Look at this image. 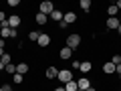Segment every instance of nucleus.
<instances>
[{"label":"nucleus","instance_id":"nucleus-38","mask_svg":"<svg viewBox=\"0 0 121 91\" xmlns=\"http://www.w3.org/2000/svg\"><path fill=\"white\" fill-rule=\"evenodd\" d=\"M0 91H4V89H2V87H0Z\"/></svg>","mask_w":121,"mask_h":91},{"label":"nucleus","instance_id":"nucleus-4","mask_svg":"<svg viewBox=\"0 0 121 91\" xmlns=\"http://www.w3.org/2000/svg\"><path fill=\"white\" fill-rule=\"evenodd\" d=\"M75 20H77V14H75V12H65V16H63V22H65L67 26L73 24Z\"/></svg>","mask_w":121,"mask_h":91},{"label":"nucleus","instance_id":"nucleus-11","mask_svg":"<svg viewBox=\"0 0 121 91\" xmlns=\"http://www.w3.org/2000/svg\"><path fill=\"white\" fill-rule=\"evenodd\" d=\"M103 73H107V75L115 73V65H113L111 61H109V63H105V65H103Z\"/></svg>","mask_w":121,"mask_h":91},{"label":"nucleus","instance_id":"nucleus-36","mask_svg":"<svg viewBox=\"0 0 121 91\" xmlns=\"http://www.w3.org/2000/svg\"><path fill=\"white\" fill-rule=\"evenodd\" d=\"M117 32H119V35H121V24H119V28H117Z\"/></svg>","mask_w":121,"mask_h":91},{"label":"nucleus","instance_id":"nucleus-19","mask_svg":"<svg viewBox=\"0 0 121 91\" xmlns=\"http://www.w3.org/2000/svg\"><path fill=\"white\" fill-rule=\"evenodd\" d=\"M4 71H6V73H10V75H14V73H16V65H14V63H8V65L4 67Z\"/></svg>","mask_w":121,"mask_h":91},{"label":"nucleus","instance_id":"nucleus-22","mask_svg":"<svg viewBox=\"0 0 121 91\" xmlns=\"http://www.w3.org/2000/svg\"><path fill=\"white\" fill-rule=\"evenodd\" d=\"M0 61H2L4 65H8V63H12V57H10V55H6V53H4V55H2V59H0Z\"/></svg>","mask_w":121,"mask_h":91},{"label":"nucleus","instance_id":"nucleus-33","mask_svg":"<svg viewBox=\"0 0 121 91\" xmlns=\"http://www.w3.org/2000/svg\"><path fill=\"white\" fill-rule=\"evenodd\" d=\"M55 91H65V87H56V89Z\"/></svg>","mask_w":121,"mask_h":91},{"label":"nucleus","instance_id":"nucleus-25","mask_svg":"<svg viewBox=\"0 0 121 91\" xmlns=\"http://www.w3.org/2000/svg\"><path fill=\"white\" fill-rule=\"evenodd\" d=\"M20 4V0H8V6H18Z\"/></svg>","mask_w":121,"mask_h":91},{"label":"nucleus","instance_id":"nucleus-21","mask_svg":"<svg viewBox=\"0 0 121 91\" xmlns=\"http://www.w3.org/2000/svg\"><path fill=\"white\" fill-rule=\"evenodd\" d=\"M39 36H40V32H36V30H30L28 32V41H39Z\"/></svg>","mask_w":121,"mask_h":91},{"label":"nucleus","instance_id":"nucleus-17","mask_svg":"<svg viewBox=\"0 0 121 91\" xmlns=\"http://www.w3.org/2000/svg\"><path fill=\"white\" fill-rule=\"evenodd\" d=\"M79 87H77V81H69V83H65V91H77Z\"/></svg>","mask_w":121,"mask_h":91},{"label":"nucleus","instance_id":"nucleus-14","mask_svg":"<svg viewBox=\"0 0 121 91\" xmlns=\"http://www.w3.org/2000/svg\"><path fill=\"white\" fill-rule=\"evenodd\" d=\"M71 55H73V51H71L69 47H63V49H60V59H71Z\"/></svg>","mask_w":121,"mask_h":91},{"label":"nucleus","instance_id":"nucleus-27","mask_svg":"<svg viewBox=\"0 0 121 91\" xmlns=\"http://www.w3.org/2000/svg\"><path fill=\"white\" fill-rule=\"evenodd\" d=\"M4 20H6V14L2 12V10H0V22H4Z\"/></svg>","mask_w":121,"mask_h":91},{"label":"nucleus","instance_id":"nucleus-24","mask_svg":"<svg viewBox=\"0 0 121 91\" xmlns=\"http://www.w3.org/2000/svg\"><path fill=\"white\" fill-rule=\"evenodd\" d=\"M111 63H113V65H119V63H121V55H113Z\"/></svg>","mask_w":121,"mask_h":91},{"label":"nucleus","instance_id":"nucleus-26","mask_svg":"<svg viewBox=\"0 0 121 91\" xmlns=\"http://www.w3.org/2000/svg\"><path fill=\"white\" fill-rule=\"evenodd\" d=\"M79 67H81V61H73V69L79 71Z\"/></svg>","mask_w":121,"mask_h":91},{"label":"nucleus","instance_id":"nucleus-34","mask_svg":"<svg viewBox=\"0 0 121 91\" xmlns=\"http://www.w3.org/2000/svg\"><path fill=\"white\" fill-rule=\"evenodd\" d=\"M87 91H97V89H95V87H93V85H91V87H89V89H87Z\"/></svg>","mask_w":121,"mask_h":91},{"label":"nucleus","instance_id":"nucleus-28","mask_svg":"<svg viewBox=\"0 0 121 91\" xmlns=\"http://www.w3.org/2000/svg\"><path fill=\"white\" fill-rule=\"evenodd\" d=\"M115 73H119V75H121V63H119V65H115Z\"/></svg>","mask_w":121,"mask_h":91},{"label":"nucleus","instance_id":"nucleus-23","mask_svg":"<svg viewBox=\"0 0 121 91\" xmlns=\"http://www.w3.org/2000/svg\"><path fill=\"white\" fill-rule=\"evenodd\" d=\"M22 79H24V75H18V73L12 75V81H14V83H22Z\"/></svg>","mask_w":121,"mask_h":91},{"label":"nucleus","instance_id":"nucleus-2","mask_svg":"<svg viewBox=\"0 0 121 91\" xmlns=\"http://www.w3.org/2000/svg\"><path fill=\"white\" fill-rule=\"evenodd\" d=\"M79 45H81V36H79V35H69V36H67V47H69L71 51L77 49Z\"/></svg>","mask_w":121,"mask_h":91},{"label":"nucleus","instance_id":"nucleus-29","mask_svg":"<svg viewBox=\"0 0 121 91\" xmlns=\"http://www.w3.org/2000/svg\"><path fill=\"white\" fill-rule=\"evenodd\" d=\"M2 89H4V91H12V87H10V85H2Z\"/></svg>","mask_w":121,"mask_h":91},{"label":"nucleus","instance_id":"nucleus-37","mask_svg":"<svg viewBox=\"0 0 121 91\" xmlns=\"http://www.w3.org/2000/svg\"><path fill=\"white\" fill-rule=\"evenodd\" d=\"M0 30H2V22H0Z\"/></svg>","mask_w":121,"mask_h":91},{"label":"nucleus","instance_id":"nucleus-31","mask_svg":"<svg viewBox=\"0 0 121 91\" xmlns=\"http://www.w3.org/2000/svg\"><path fill=\"white\" fill-rule=\"evenodd\" d=\"M115 6H117V10H121V0H117V2H115Z\"/></svg>","mask_w":121,"mask_h":91},{"label":"nucleus","instance_id":"nucleus-30","mask_svg":"<svg viewBox=\"0 0 121 91\" xmlns=\"http://www.w3.org/2000/svg\"><path fill=\"white\" fill-rule=\"evenodd\" d=\"M4 45H6V41H4V39H0V49H4Z\"/></svg>","mask_w":121,"mask_h":91},{"label":"nucleus","instance_id":"nucleus-10","mask_svg":"<svg viewBox=\"0 0 121 91\" xmlns=\"http://www.w3.org/2000/svg\"><path fill=\"white\" fill-rule=\"evenodd\" d=\"M91 69H93V65H91L89 61H83V63H81V67H79V71H81L83 75H87V73H91Z\"/></svg>","mask_w":121,"mask_h":91},{"label":"nucleus","instance_id":"nucleus-18","mask_svg":"<svg viewBox=\"0 0 121 91\" xmlns=\"http://www.w3.org/2000/svg\"><path fill=\"white\" fill-rule=\"evenodd\" d=\"M79 6H81L85 12H89V10H91V0H81V2H79Z\"/></svg>","mask_w":121,"mask_h":91},{"label":"nucleus","instance_id":"nucleus-6","mask_svg":"<svg viewBox=\"0 0 121 91\" xmlns=\"http://www.w3.org/2000/svg\"><path fill=\"white\" fill-rule=\"evenodd\" d=\"M36 43H39L40 47H48V45H51V36H48L47 32H43V35L39 36V41H36Z\"/></svg>","mask_w":121,"mask_h":91},{"label":"nucleus","instance_id":"nucleus-3","mask_svg":"<svg viewBox=\"0 0 121 91\" xmlns=\"http://www.w3.org/2000/svg\"><path fill=\"white\" fill-rule=\"evenodd\" d=\"M59 79H60V83H69V81H73V71H69V69H60V71H59Z\"/></svg>","mask_w":121,"mask_h":91},{"label":"nucleus","instance_id":"nucleus-12","mask_svg":"<svg viewBox=\"0 0 121 91\" xmlns=\"http://www.w3.org/2000/svg\"><path fill=\"white\" fill-rule=\"evenodd\" d=\"M10 35H12V28H10V26H2L0 36H2V39H10Z\"/></svg>","mask_w":121,"mask_h":91},{"label":"nucleus","instance_id":"nucleus-32","mask_svg":"<svg viewBox=\"0 0 121 91\" xmlns=\"http://www.w3.org/2000/svg\"><path fill=\"white\" fill-rule=\"evenodd\" d=\"M4 67H6V65L2 63V61H0V71H4Z\"/></svg>","mask_w":121,"mask_h":91},{"label":"nucleus","instance_id":"nucleus-16","mask_svg":"<svg viewBox=\"0 0 121 91\" xmlns=\"http://www.w3.org/2000/svg\"><path fill=\"white\" fill-rule=\"evenodd\" d=\"M35 20H36V24H47V20H48V16H47V14H36V16H35Z\"/></svg>","mask_w":121,"mask_h":91},{"label":"nucleus","instance_id":"nucleus-5","mask_svg":"<svg viewBox=\"0 0 121 91\" xmlns=\"http://www.w3.org/2000/svg\"><path fill=\"white\" fill-rule=\"evenodd\" d=\"M77 87H79V89H83V91H87V89L91 87V81H89L87 77H81V79L77 81Z\"/></svg>","mask_w":121,"mask_h":91},{"label":"nucleus","instance_id":"nucleus-41","mask_svg":"<svg viewBox=\"0 0 121 91\" xmlns=\"http://www.w3.org/2000/svg\"><path fill=\"white\" fill-rule=\"evenodd\" d=\"M119 79H121V75H119Z\"/></svg>","mask_w":121,"mask_h":91},{"label":"nucleus","instance_id":"nucleus-39","mask_svg":"<svg viewBox=\"0 0 121 91\" xmlns=\"http://www.w3.org/2000/svg\"><path fill=\"white\" fill-rule=\"evenodd\" d=\"M119 24H121V18H119Z\"/></svg>","mask_w":121,"mask_h":91},{"label":"nucleus","instance_id":"nucleus-20","mask_svg":"<svg viewBox=\"0 0 121 91\" xmlns=\"http://www.w3.org/2000/svg\"><path fill=\"white\" fill-rule=\"evenodd\" d=\"M117 12H119V10H117V6H115V4H111V6H107V14H109V16H115Z\"/></svg>","mask_w":121,"mask_h":91},{"label":"nucleus","instance_id":"nucleus-15","mask_svg":"<svg viewBox=\"0 0 121 91\" xmlns=\"http://www.w3.org/2000/svg\"><path fill=\"white\" fill-rule=\"evenodd\" d=\"M63 16H65V14H63V12H60V10H52V14H51V18H52V20H56V22H60V20H63Z\"/></svg>","mask_w":121,"mask_h":91},{"label":"nucleus","instance_id":"nucleus-7","mask_svg":"<svg viewBox=\"0 0 121 91\" xmlns=\"http://www.w3.org/2000/svg\"><path fill=\"white\" fill-rule=\"evenodd\" d=\"M6 22H8L10 28H18V26H20V16H16V14H14V16H10Z\"/></svg>","mask_w":121,"mask_h":91},{"label":"nucleus","instance_id":"nucleus-1","mask_svg":"<svg viewBox=\"0 0 121 91\" xmlns=\"http://www.w3.org/2000/svg\"><path fill=\"white\" fill-rule=\"evenodd\" d=\"M52 10H55V4H52L51 0H44L43 4H40V10H39V12H40V14H47V16H51Z\"/></svg>","mask_w":121,"mask_h":91},{"label":"nucleus","instance_id":"nucleus-8","mask_svg":"<svg viewBox=\"0 0 121 91\" xmlns=\"http://www.w3.org/2000/svg\"><path fill=\"white\" fill-rule=\"evenodd\" d=\"M107 28H119V18H117V16H109L107 18Z\"/></svg>","mask_w":121,"mask_h":91},{"label":"nucleus","instance_id":"nucleus-40","mask_svg":"<svg viewBox=\"0 0 121 91\" xmlns=\"http://www.w3.org/2000/svg\"><path fill=\"white\" fill-rule=\"evenodd\" d=\"M77 91H83V89H77Z\"/></svg>","mask_w":121,"mask_h":91},{"label":"nucleus","instance_id":"nucleus-13","mask_svg":"<svg viewBox=\"0 0 121 91\" xmlns=\"http://www.w3.org/2000/svg\"><path fill=\"white\" fill-rule=\"evenodd\" d=\"M16 73H18V75H26V73H28V65H26V63L16 65Z\"/></svg>","mask_w":121,"mask_h":91},{"label":"nucleus","instance_id":"nucleus-35","mask_svg":"<svg viewBox=\"0 0 121 91\" xmlns=\"http://www.w3.org/2000/svg\"><path fill=\"white\" fill-rule=\"evenodd\" d=\"M2 55H4V49H0V59H2Z\"/></svg>","mask_w":121,"mask_h":91},{"label":"nucleus","instance_id":"nucleus-9","mask_svg":"<svg viewBox=\"0 0 121 91\" xmlns=\"http://www.w3.org/2000/svg\"><path fill=\"white\" fill-rule=\"evenodd\" d=\"M44 75H47V79H56L59 77V69H56V67H48V69L44 71Z\"/></svg>","mask_w":121,"mask_h":91}]
</instances>
